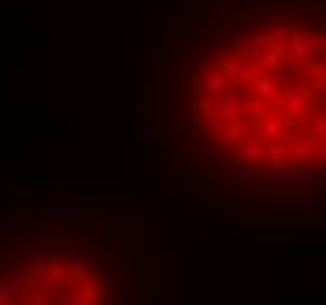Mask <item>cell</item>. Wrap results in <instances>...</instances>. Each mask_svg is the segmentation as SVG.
Wrapping results in <instances>:
<instances>
[{"label":"cell","instance_id":"cell-1","mask_svg":"<svg viewBox=\"0 0 326 305\" xmlns=\"http://www.w3.org/2000/svg\"><path fill=\"white\" fill-rule=\"evenodd\" d=\"M207 137L253 165L326 162V15L265 10L200 49L190 80Z\"/></svg>","mask_w":326,"mask_h":305}]
</instances>
